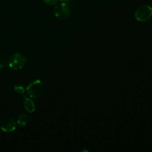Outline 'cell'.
Instances as JSON below:
<instances>
[{
	"label": "cell",
	"instance_id": "10",
	"mask_svg": "<svg viewBox=\"0 0 152 152\" xmlns=\"http://www.w3.org/2000/svg\"><path fill=\"white\" fill-rule=\"evenodd\" d=\"M43 2L49 5H54L56 4L58 2V0H43Z\"/></svg>",
	"mask_w": 152,
	"mask_h": 152
},
{
	"label": "cell",
	"instance_id": "2",
	"mask_svg": "<svg viewBox=\"0 0 152 152\" xmlns=\"http://www.w3.org/2000/svg\"><path fill=\"white\" fill-rule=\"evenodd\" d=\"M152 16V8L148 5L139 7L135 11L134 17L140 22H145L148 20Z\"/></svg>",
	"mask_w": 152,
	"mask_h": 152
},
{
	"label": "cell",
	"instance_id": "4",
	"mask_svg": "<svg viewBox=\"0 0 152 152\" xmlns=\"http://www.w3.org/2000/svg\"><path fill=\"white\" fill-rule=\"evenodd\" d=\"M26 62V58L21 53H17L12 55L8 61V65L10 68L15 70H17L23 68Z\"/></svg>",
	"mask_w": 152,
	"mask_h": 152
},
{
	"label": "cell",
	"instance_id": "6",
	"mask_svg": "<svg viewBox=\"0 0 152 152\" xmlns=\"http://www.w3.org/2000/svg\"><path fill=\"white\" fill-rule=\"evenodd\" d=\"M25 99L24 101V107L26 111L30 113H32L35 110V105L33 101L29 98L26 97L25 96H23Z\"/></svg>",
	"mask_w": 152,
	"mask_h": 152
},
{
	"label": "cell",
	"instance_id": "5",
	"mask_svg": "<svg viewBox=\"0 0 152 152\" xmlns=\"http://www.w3.org/2000/svg\"><path fill=\"white\" fill-rule=\"evenodd\" d=\"M16 128V124L12 118H6L2 121L1 124V129L7 132H12Z\"/></svg>",
	"mask_w": 152,
	"mask_h": 152
},
{
	"label": "cell",
	"instance_id": "3",
	"mask_svg": "<svg viewBox=\"0 0 152 152\" xmlns=\"http://www.w3.org/2000/svg\"><path fill=\"white\" fill-rule=\"evenodd\" d=\"M54 15L59 20H66L71 15V9L67 3L62 2L57 5L54 8Z\"/></svg>",
	"mask_w": 152,
	"mask_h": 152
},
{
	"label": "cell",
	"instance_id": "8",
	"mask_svg": "<svg viewBox=\"0 0 152 152\" xmlns=\"http://www.w3.org/2000/svg\"><path fill=\"white\" fill-rule=\"evenodd\" d=\"M14 91L16 93H17L18 94H23L24 93L25 90H24V88L23 86H21L15 85L14 86Z\"/></svg>",
	"mask_w": 152,
	"mask_h": 152
},
{
	"label": "cell",
	"instance_id": "11",
	"mask_svg": "<svg viewBox=\"0 0 152 152\" xmlns=\"http://www.w3.org/2000/svg\"><path fill=\"white\" fill-rule=\"evenodd\" d=\"M62 2H64V3H67L69 1H70L71 0H60Z\"/></svg>",
	"mask_w": 152,
	"mask_h": 152
},
{
	"label": "cell",
	"instance_id": "1",
	"mask_svg": "<svg viewBox=\"0 0 152 152\" xmlns=\"http://www.w3.org/2000/svg\"><path fill=\"white\" fill-rule=\"evenodd\" d=\"M26 91L30 97L35 99L38 98L43 91V84L40 80H34L28 85Z\"/></svg>",
	"mask_w": 152,
	"mask_h": 152
},
{
	"label": "cell",
	"instance_id": "7",
	"mask_svg": "<svg viewBox=\"0 0 152 152\" xmlns=\"http://www.w3.org/2000/svg\"><path fill=\"white\" fill-rule=\"evenodd\" d=\"M28 121V116L26 114H21L19 116L17 119V124L19 126H23L26 125Z\"/></svg>",
	"mask_w": 152,
	"mask_h": 152
},
{
	"label": "cell",
	"instance_id": "9",
	"mask_svg": "<svg viewBox=\"0 0 152 152\" xmlns=\"http://www.w3.org/2000/svg\"><path fill=\"white\" fill-rule=\"evenodd\" d=\"M7 65V60L6 59L2 56H0V69H1L2 68H4V66H5Z\"/></svg>",
	"mask_w": 152,
	"mask_h": 152
}]
</instances>
